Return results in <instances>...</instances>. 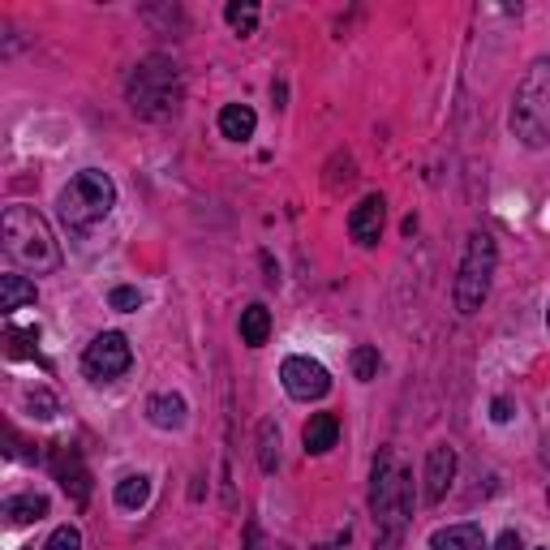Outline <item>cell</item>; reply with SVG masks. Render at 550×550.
I'll use <instances>...</instances> for the list:
<instances>
[{
    "instance_id": "obj_31",
    "label": "cell",
    "mask_w": 550,
    "mask_h": 550,
    "mask_svg": "<svg viewBox=\"0 0 550 550\" xmlns=\"http://www.w3.org/2000/svg\"><path fill=\"white\" fill-rule=\"evenodd\" d=\"M542 460H546V469H550V439L542 443Z\"/></svg>"
},
{
    "instance_id": "obj_1",
    "label": "cell",
    "mask_w": 550,
    "mask_h": 550,
    "mask_svg": "<svg viewBox=\"0 0 550 550\" xmlns=\"http://www.w3.org/2000/svg\"><path fill=\"white\" fill-rule=\"evenodd\" d=\"M409 508H413V477L404 469H396V456L383 447V452L374 456V473H370V512H374V525H379V542H374V550H396L400 546Z\"/></svg>"
},
{
    "instance_id": "obj_2",
    "label": "cell",
    "mask_w": 550,
    "mask_h": 550,
    "mask_svg": "<svg viewBox=\"0 0 550 550\" xmlns=\"http://www.w3.org/2000/svg\"><path fill=\"white\" fill-rule=\"evenodd\" d=\"M0 237H5V254L18 267L35 271V275H52L61 271V245H56L48 220L35 207H5V220H0Z\"/></svg>"
},
{
    "instance_id": "obj_20",
    "label": "cell",
    "mask_w": 550,
    "mask_h": 550,
    "mask_svg": "<svg viewBox=\"0 0 550 550\" xmlns=\"http://www.w3.org/2000/svg\"><path fill=\"white\" fill-rule=\"evenodd\" d=\"M258 465H263V473L280 469V430H275V422H258Z\"/></svg>"
},
{
    "instance_id": "obj_15",
    "label": "cell",
    "mask_w": 550,
    "mask_h": 550,
    "mask_svg": "<svg viewBox=\"0 0 550 550\" xmlns=\"http://www.w3.org/2000/svg\"><path fill=\"white\" fill-rule=\"evenodd\" d=\"M254 129H258L254 108H245V104H224V108H220V134H224L228 142L254 138Z\"/></svg>"
},
{
    "instance_id": "obj_25",
    "label": "cell",
    "mask_w": 550,
    "mask_h": 550,
    "mask_svg": "<svg viewBox=\"0 0 550 550\" xmlns=\"http://www.w3.org/2000/svg\"><path fill=\"white\" fill-rule=\"evenodd\" d=\"M108 306L121 310V314H129V310L142 306V293H138V288H129V284H121V288H112V293H108Z\"/></svg>"
},
{
    "instance_id": "obj_7",
    "label": "cell",
    "mask_w": 550,
    "mask_h": 550,
    "mask_svg": "<svg viewBox=\"0 0 550 550\" xmlns=\"http://www.w3.org/2000/svg\"><path fill=\"white\" fill-rule=\"evenodd\" d=\"M129 366H134V349H129V340L121 336V331H99L82 353V370H86V379L91 383L121 379Z\"/></svg>"
},
{
    "instance_id": "obj_34",
    "label": "cell",
    "mask_w": 550,
    "mask_h": 550,
    "mask_svg": "<svg viewBox=\"0 0 550 550\" xmlns=\"http://www.w3.org/2000/svg\"><path fill=\"white\" fill-rule=\"evenodd\" d=\"M546 499H550V495H546Z\"/></svg>"
},
{
    "instance_id": "obj_32",
    "label": "cell",
    "mask_w": 550,
    "mask_h": 550,
    "mask_svg": "<svg viewBox=\"0 0 550 550\" xmlns=\"http://www.w3.org/2000/svg\"><path fill=\"white\" fill-rule=\"evenodd\" d=\"M546 327H550V306H546Z\"/></svg>"
},
{
    "instance_id": "obj_3",
    "label": "cell",
    "mask_w": 550,
    "mask_h": 550,
    "mask_svg": "<svg viewBox=\"0 0 550 550\" xmlns=\"http://www.w3.org/2000/svg\"><path fill=\"white\" fill-rule=\"evenodd\" d=\"M125 99H129V108H134L138 117H147V121L172 117V112L181 108V69H177V61L164 56V52L142 56L125 78Z\"/></svg>"
},
{
    "instance_id": "obj_16",
    "label": "cell",
    "mask_w": 550,
    "mask_h": 550,
    "mask_svg": "<svg viewBox=\"0 0 550 550\" xmlns=\"http://www.w3.org/2000/svg\"><path fill=\"white\" fill-rule=\"evenodd\" d=\"M271 336V310L263 301H254V306L241 310V344H250V349H263Z\"/></svg>"
},
{
    "instance_id": "obj_10",
    "label": "cell",
    "mask_w": 550,
    "mask_h": 550,
    "mask_svg": "<svg viewBox=\"0 0 550 550\" xmlns=\"http://www.w3.org/2000/svg\"><path fill=\"white\" fill-rule=\"evenodd\" d=\"M452 482H456V447L434 443L426 452V503H443Z\"/></svg>"
},
{
    "instance_id": "obj_30",
    "label": "cell",
    "mask_w": 550,
    "mask_h": 550,
    "mask_svg": "<svg viewBox=\"0 0 550 550\" xmlns=\"http://www.w3.org/2000/svg\"><path fill=\"white\" fill-rule=\"evenodd\" d=\"M340 542H349V533H344ZM340 542H327V546H314V550H340Z\"/></svg>"
},
{
    "instance_id": "obj_22",
    "label": "cell",
    "mask_w": 550,
    "mask_h": 550,
    "mask_svg": "<svg viewBox=\"0 0 550 550\" xmlns=\"http://www.w3.org/2000/svg\"><path fill=\"white\" fill-rule=\"evenodd\" d=\"M39 327H26V331H18V327H9L5 331V353L9 357H35L39 349Z\"/></svg>"
},
{
    "instance_id": "obj_33",
    "label": "cell",
    "mask_w": 550,
    "mask_h": 550,
    "mask_svg": "<svg viewBox=\"0 0 550 550\" xmlns=\"http://www.w3.org/2000/svg\"><path fill=\"white\" fill-rule=\"evenodd\" d=\"M538 550H546V546H538Z\"/></svg>"
},
{
    "instance_id": "obj_4",
    "label": "cell",
    "mask_w": 550,
    "mask_h": 550,
    "mask_svg": "<svg viewBox=\"0 0 550 550\" xmlns=\"http://www.w3.org/2000/svg\"><path fill=\"white\" fill-rule=\"evenodd\" d=\"M112 207H117V185H112V177L99 168H82L61 190V198H56V211H61L65 228H74V233H86V228L104 224L112 215Z\"/></svg>"
},
{
    "instance_id": "obj_13",
    "label": "cell",
    "mask_w": 550,
    "mask_h": 550,
    "mask_svg": "<svg viewBox=\"0 0 550 550\" xmlns=\"http://www.w3.org/2000/svg\"><path fill=\"white\" fill-rule=\"evenodd\" d=\"M340 439V422H336V413H314L306 430H301V443H306V456H327L331 447H336Z\"/></svg>"
},
{
    "instance_id": "obj_23",
    "label": "cell",
    "mask_w": 550,
    "mask_h": 550,
    "mask_svg": "<svg viewBox=\"0 0 550 550\" xmlns=\"http://www.w3.org/2000/svg\"><path fill=\"white\" fill-rule=\"evenodd\" d=\"M353 374L361 383H370L374 374H379V349H370V344H357L353 349Z\"/></svg>"
},
{
    "instance_id": "obj_14",
    "label": "cell",
    "mask_w": 550,
    "mask_h": 550,
    "mask_svg": "<svg viewBox=\"0 0 550 550\" xmlns=\"http://www.w3.org/2000/svg\"><path fill=\"white\" fill-rule=\"evenodd\" d=\"M430 550H486V538L477 525H447V529H434Z\"/></svg>"
},
{
    "instance_id": "obj_28",
    "label": "cell",
    "mask_w": 550,
    "mask_h": 550,
    "mask_svg": "<svg viewBox=\"0 0 550 550\" xmlns=\"http://www.w3.org/2000/svg\"><path fill=\"white\" fill-rule=\"evenodd\" d=\"M495 550H520V533H516V529H508V533H499V542H495Z\"/></svg>"
},
{
    "instance_id": "obj_18",
    "label": "cell",
    "mask_w": 550,
    "mask_h": 550,
    "mask_svg": "<svg viewBox=\"0 0 550 550\" xmlns=\"http://www.w3.org/2000/svg\"><path fill=\"white\" fill-rule=\"evenodd\" d=\"M22 306H35V284L26 280V275H0V310L13 314Z\"/></svg>"
},
{
    "instance_id": "obj_21",
    "label": "cell",
    "mask_w": 550,
    "mask_h": 550,
    "mask_svg": "<svg viewBox=\"0 0 550 550\" xmlns=\"http://www.w3.org/2000/svg\"><path fill=\"white\" fill-rule=\"evenodd\" d=\"M224 18L245 39V35H254V26H258V5H254V0H233V5L224 9Z\"/></svg>"
},
{
    "instance_id": "obj_19",
    "label": "cell",
    "mask_w": 550,
    "mask_h": 550,
    "mask_svg": "<svg viewBox=\"0 0 550 550\" xmlns=\"http://www.w3.org/2000/svg\"><path fill=\"white\" fill-rule=\"evenodd\" d=\"M147 499H151V477L147 473H129L117 482V508L138 512V508H147Z\"/></svg>"
},
{
    "instance_id": "obj_26",
    "label": "cell",
    "mask_w": 550,
    "mask_h": 550,
    "mask_svg": "<svg viewBox=\"0 0 550 550\" xmlns=\"http://www.w3.org/2000/svg\"><path fill=\"white\" fill-rule=\"evenodd\" d=\"M26 404H31V409H35V417H43V422H48V417H56V413H61V404L52 400V392H43V387H35V392L26 396Z\"/></svg>"
},
{
    "instance_id": "obj_17",
    "label": "cell",
    "mask_w": 550,
    "mask_h": 550,
    "mask_svg": "<svg viewBox=\"0 0 550 550\" xmlns=\"http://www.w3.org/2000/svg\"><path fill=\"white\" fill-rule=\"evenodd\" d=\"M5 516H9V525H35V520L48 516V499L35 495V490L13 495V499H5Z\"/></svg>"
},
{
    "instance_id": "obj_8",
    "label": "cell",
    "mask_w": 550,
    "mask_h": 550,
    "mask_svg": "<svg viewBox=\"0 0 550 550\" xmlns=\"http://www.w3.org/2000/svg\"><path fill=\"white\" fill-rule=\"evenodd\" d=\"M280 383H284V392L293 396V400H323L331 392V374L323 361H314V357H288L284 366H280Z\"/></svg>"
},
{
    "instance_id": "obj_27",
    "label": "cell",
    "mask_w": 550,
    "mask_h": 550,
    "mask_svg": "<svg viewBox=\"0 0 550 550\" xmlns=\"http://www.w3.org/2000/svg\"><path fill=\"white\" fill-rule=\"evenodd\" d=\"M512 413H516V404H512L508 396H499L495 404H490V417H495L499 426H508V422H512Z\"/></svg>"
},
{
    "instance_id": "obj_24",
    "label": "cell",
    "mask_w": 550,
    "mask_h": 550,
    "mask_svg": "<svg viewBox=\"0 0 550 550\" xmlns=\"http://www.w3.org/2000/svg\"><path fill=\"white\" fill-rule=\"evenodd\" d=\"M43 550H82V529H78V525L52 529V538L43 542Z\"/></svg>"
},
{
    "instance_id": "obj_6",
    "label": "cell",
    "mask_w": 550,
    "mask_h": 550,
    "mask_svg": "<svg viewBox=\"0 0 550 550\" xmlns=\"http://www.w3.org/2000/svg\"><path fill=\"white\" fill-rule=\"evenodd\" d=\"M495 263H499V245L490 233L473 228L460 254V271H456V310L460 314H477L482 301L490 297V280H495Z\"/></svg>"
},
{
    "instance_id": "obj_29",
    "label": "cell",
    "mask_w": 550,
    "mask_h": 550,
    "mask_svg": "<svg viewBox=\"0 0 550 550\" xmlns=\"http://www.w3.org/2000/svg\"><path fill=\"white\" fill-rule=\"evenodd\" d=\"M245 538H250V550H263V542H258V529L250 525V533H245Z\"/></svg>"
},
{
    "instance_id": "obj_11",
    "label": "cell",
    "mask_w": 550,
    "mask_h": 550,
    "mask_svg": "<svg viewBox=\"0 0 550 550\" xmlns=\"http://www.w3.org/2000/svg\"><path fill=\"white\" fill-rule=\"evenodd\" d=\"M185 417H190V404H185L181 392H155L147 400V422L155 430H181Z\"/></svg>"
},
{
    "instance_id": "obj_9",
    "label": "cell",
    "mask_w": 550,
    "mask_h": 550,
    "mask_svg": "<svg viewBox=\"0 0 550 550\" xmlns=\"http://www.w3.org/2000/svg\"><path fill=\"white\" fill-rule=\"evenodd\" d=\"M383 220H387V202L383 194H366L357 202V207L349 211V237L357 245H379L383 237Z\"/></svg>"
},
{
    "instance_id": "obj_5",
    "label": "cell",
    "mask_w": 550,
    "mask_h": 550,
    "mask_svg": "<svg viewBox=\"0 0 550 550\" xmlns=\"http://www.w3.org/2000/svg\"><path fill=\"white\" fill-rule=\"evenodd\" d=\"M512 134L538 151L550 142V61H533L512 99Z\"/></svg>"
},
{
    "instance_id": "obj_12",
    "label": "cell",
    "mask_w": 550,
    "mask_h": 550,
    "mask_svg": "<svg viewBox=\"0 0 550 550\" xmlns=\"http://www.w3.org/2000/svg\"><path fill=\"white\" fill-rule=\"evenodd\" d=\"M56 477H61V486L74 495L78 508H86V499H91V473L82 469V460L74 447H61V460H56Z\"/></svg>"
}]
</instances>
